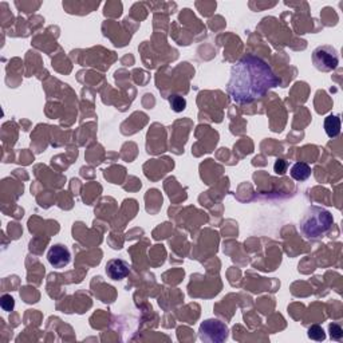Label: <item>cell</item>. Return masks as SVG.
<instances>
[{
  "mask_svg": "<svg viewBox=\"0 0 343 343\" xmlns=\"http://www.w3.org/2000/svg\"><path fill=\"white\" fill-rule=\"evenodd\" d=\"M107 276L113 280H122L130 273V267L122 259H111L105 267Z\"/></svg>",
  "mask_w": 343,
  "mask_h": 343,
  "instance_id": "8992f818",
  "label": "cell"
},
{
  "mask_svg": "<svg viewBox=\"0 0 343 343\" xmlns=\"http://www.w3.org/2000/svg\"><path fill=\"white\" fill-rule=\"evenodd\" d=\"M325 131L330 138H335L340 134V118L330 114L325 120Z\"/></svg>",
  "mask_w": 343,
  "mask_h": 343,
  "instance_id": "ba28073f",
  "label": "cell"
},
{
  "mask_svg": "<svg viewBox=\"0 0 343 343\" xmlns=\"http://www.w3.org/2000/svg\"><path fill=\"white\" fill-rule=\"evenodd\" d=\"M308 338L312 340H318V342H322V340L326 339V333L325 330L321 327V326L318 325H314L311 326L310 329H308V333H307Z\"/></svg>",
  "mask_w": 343,
  "mask_h": 343,
  "instance_id": "30bf717a",
  "label": "cell"
},
{
  "mask_svg": "<svg viewBox=\"0 0 343 343\" xmlns=\"http://www.w3.org/2000/svg\"><path fill=\"white\" fill-rule=\"evenodd\" d=\"M287 168H288V163L286 159H276L275 164H273V170H275L276 174H284L287 172Z\"/></svg>",
  "mask_w": 343,
  "mask_h": 343,
  "instance_id": "4fadbf2b",
  "label": "cell"
},
{
  "mask_svg": "<svg viewBox=\"0 0 343 343\" xmlns=\"http://www.w3.org/2000/svg\"><path fill=\"white\" fill-rule=\"evenodd\" d=\"M230 330L225 323H223L219 319H207L202 322L198 329V336L202 342L209 343H220L228 339Z\"/></svg>",
  "mask_w": 343,
  "mask_h": 343,
  "instance_id": "3957f363",
  "label": "cell"
},
{
  "mask_svg": "<svg viewBox=\"0 0 343 343\" xmlns=\"http://www.w3.org/2000/svg\"><path fill=\"white\" fill-rule=\"evenodd\" d=\"M312 63L315 68L322 73L335 70L339 63L338 51L333 46H319L312 53Z\"/></svg>",
  "mask_w": 343,
  "mask_h": 343,
  "instance_id": "277c9868",
  "label": "cell"
},
{
  "mask_svg": "<svg viewBox=\"0 0 343 343\" xmlns=\"http://www.w3.org/2000/svg\"><path fill=\"white\" fill-rule=\"evenodd\" d=\"M311 167L308 164L296 163L291 168L290 174L295 181H306L308 177L311 176Z\"/></svg>",
  "mask_w": 343,
  "mask_h": 343,
  "instance_id": "52a82bcc",
  "label": "cell"
},
{
  "mask_svg": "<svg viewBox=\"0 0 343 343\" xmlns=\"http://www.w3.org/2000/svg\"><path fill=\"white\" fill-rule=\"evenodd\" d=\"M334 224L331 212L321 207H310L302 217L299 228L307 239H319L330 231Z\"/></svg>",
  "mask_w": 343,
  "mask_h": 343,
  "instance_id": "7a4b0ae2",
  "label": "cell"
},
{
  "mask_svg": "<svg viewBox=\"0 0 343 343\" xmlns=\"http://www.w3.org/2000/svg\"><path fill=\"white\" fill-rule=\"evenodd\" d=\"M0 306H2V308H3L4 311L6 312H10L14 310L15 307V301L14 298L11 296V295H3L2 296V299H0Z\"/></svg>",
  "mask_w": 343,
  "mask_h": 343,
  "instance_id": "8fae6325",
  "label": "cell"
},
{
  "mask_svg": "<svg viewBox=\"0 0 343 343\" xmlns=\"http://www.w3.org/2000/svg\"><path fill=\"white\" fill-rule=\"evenodd\" d=\"M47 260L54 268H64L70 263L71 254L63 244H55L47 252Z\"/></svg>",
  "mask_w": 343,
  "mask_h": 343,
  "instance_id": "5b68a950",
  "label": "cell"
},
{
  "mask_svg": "<svg viewBox=\"0 0 343 343\" xmlns=\"http://www.w3.org/2000/svg\"><path fill=\"white\" fill-rule=\"evenodd\" d=\"M169 103H170V107H172L173 111H176V113H181V111H184L185 107H187V101H185V98L184 97L178 96V94L170 96Z\"/></svg>",
  "mask_w": 343,
  "mask_h": 343,
  "instance_id": "9c48e42d",
  "label": "cell"
},
{
  "mask_svg": "<svg viewBox=\"0 0 343 343\" xmlns=\"http://www.w3.org/2000/svg\"><path fill=\"white\" fill-rule=\"evenodd\" d=\"M280 79L275 75L269 64L256 55H245L231 68L228 81V94L234 102L248 105L262 98L271 88L278 87Z\"/></svg>",
  "mask_w": 343,
  "mask_h": 343,
  "instance_id": "6da1fadb",
  "label": "cell"
},
{
  "mask_svg": "<svg viewBox=\"0 0 343 343\" xmlns=\"http://www.w3.org/2000/svg\"><path fill=\"white\" fill-rule=\"evenodd\" d=\"M329 330H330V336H331L334 340H340L343 338V330L339 325L333 323V325H330Z\"/></svg>",
  "mask_w": 343,
  "mask_h": 343,
  "instance_id": "7c38bea8",
  "label": "cell"
}]
</instances>
